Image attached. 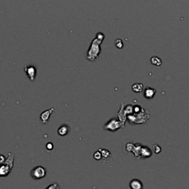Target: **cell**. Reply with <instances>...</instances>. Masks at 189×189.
Here are the masks:
<instances>
[{
	"instance_id": "obj_9",
	"label": "cell",
	"mask_w": 189,
	"mask_h": 189,
	"mask_svg": "<svg viewBox=\"0 0 189 189\" xmlns=\"http://www.w3.org/2000/svg\"><path fill=\"white\" fill-rule=\"evenodd\" d=\"M69 128L67 125H62L61 127H59V128L58 129V134L60 136H65L69 133Z\"/></svg>"
},
{
	"instance_id": "obj_12",
	"label": "cell",
	"mask_w": 189,
	"mask_h": 189,
	"mask_svg": "<svg viewBox=\"0 0 189 189\" xmlns=\"http://www.w3.org/2000/svg\"><path fill=\"white\" fill-rule=\"evenodd\" d=\"M13 161H14V157L11 155V153L8 154V158L6 159L4 163H6L7 165H8L11 169H13Z\"/></svg>"
},
{
	"instance_id": "obj_21",
	"label": "cell",
	"mask_w": 189,
	"mask_h": 189,
	"mask_svg": "<svg viewBox=\"0 0 189 189\" xmlns=\"http://www.w3.org/2000/svg\"><path fill=\"white\" fill-rule=\"evenodd\" d=\"M6 158L4 155H0V164H2V163H4L5 162Z\"/></svg>"
},
{
	"instance_id": "obj_20",
	"label": "cell",
	"mask_w": 189,
	"mask_h": 189,
	"mask_svg": "<svg viewBox=\"0 0 189 189\" xmlns=\"http://www.w3.org/2000/svg\"><path fill=\"white\" fill-rule=\"evenodd\" d=\"M46 148L47 150L49 151H51L53 149V144L52 143H48L46 145Z\"/></svg>"
},
{
	"instance_id": "obj_6",
	"label": "cell",
	"mask_w": 189,
	"mask_h": 189,
	"mask_svg": "<svg viewBox=\"0 0 189 189\" xmlns=\"http://www.w3.org/2000/svg\"><path fill=\"white\" fill-rule=\"evenodd\" d=\"M152 155V152L149 147L146 146H142L140 150V158H150Z\"/></svg>"
},
{
	"instance_id": "obj_13",
	"label": "cell",
	"mask_w": 189,
	"mask_h": 189,
	"mask_svg": "<svg viewBox=\"0 0 189 189\" xmlns=\"http://www.w3.org/2000/svg\"><path fill=\"white\" fill-rule=\"evenodd\" d=\"M100 151H101V154H102V157L104 159H107L109 158L111 156V153H110L109 151L107 150V149H100Z\"/></svg>"
},
{
	"instance_id": "obj_5",
	"label": "cell",
	"mask_w": 189,
	"mask_h": 189,
	"mask_svg": "<svg viewBox=\"0 0 189 189\" xmlns=\"http://www.w3.org/2000/svg\"><path fill=\"white\" fill-rule=\"evenodd\" d=\"M11 169V168L6 163L0 164V177H6L8 176Z\"/></svg>"
},
{
	"instance_id": "obj_4",
	"label": "cell",
	"mask_w": 189,
	"mask_h": 189,
	"mask_svg": "<svg viewBox=\"0 0 189 189\" xmlns=\"http://www.w3.org/2000/svg\"><path fill=\"white\" fill-rule=\"evenodd\" d=\"M54 110H55V109L51 108L50 109L46 110V111H44L41 114L40 118H41V120H42V123H43L44 124H47V123H48V120H49L51 114L53 112Z\"/></svg>"
},
{
	"instance_id": "obj_17",
	"label": "cell",
	"mask_w": 189,
	"mask_h": 189,
	"mask_svg": "<svg viewBox=\"0 0 189 189\" xmlns=\"http://www.w3.org/2000/svg\"><path fill=\"white\" fill-rule=\"evenodd\" d=\"M134 144L132 143H128L126 144V149H127V152H132L133 149H134Z\"/></svg>"
},
{
	"instance_id": "obj_10",
	"label": "cell",
	"mask_w": 189,
	"mask_h": 189,
	"mask_svg": "<svg viewBox=\"0 0 189 189\" xmlns=\"http://www.w3.org/2000/svg\"><path fill=\"white\" fill-rule=\"evenodd\" d=\"M131 89H132L133 92L136 93H142L143 90V84L141 83H135L131 86Z\"/></svg>"
},
{
	"instance_id": "obj_11",
	"label": "cell",
	"mask_w": 189,
	"mask_h": 189,
	"mask_svg": "<svg viewBox=\"0 0 189 189\" xmlns=\"http://www.w3.org/2000/svg\"><path fill=\"white\" fill-rule=\"evenodd\" d=\"M151 63L156 66H160L162 65V60L158 56H153L151 58Z\"/></svg>"
},
{
	"instance_id": "obj_1",
	"label": "cell",
	"mask_w": 189,
	"mask_h": 189,
	"mask_svg": "<svg viewBox=\"0 0 189 189\" xmlns=\"http://www.w3.org/2000/svg\"><path fill=\"white\" fill-rule=\"evenodd\" d=\"M47 170L45 168L41 166H36L32 169L31 175L34 180H40L46 176Z\"/></svg>"
},
{
	"instance_id": "obj_7",
	"label": "cell",
	"mask_w": 189,
	"mask_h": 189,
	"mask_svg": "<svg viewBox=\"0 0 189 189\" xmlns=\"http://www.w3.org/2000/svg\"><path fill=\"white\" fill-rule=\"evenodd\" d=\"M155 93H156V90L151 87H146V90H144V97L147 99H152L155 97Z\"/></svg>"
},
{
	"instance_id": "obj_18",
	"label": "cell",
	"mask_w": 189,
	"mask_h": 189,
	"mask_svg": "<svg viewBox=\"0 0 189 189\" xmlns=\"http://www.w3.org/2000/svg\"><path fill=\"white\" fill-rule=\"evenodd\" d=\"M47 189H56V188H59V186L58 185V184L56 182H53L52 185H49V186L47 188Z\"/></svg>"
},
{
	"instance_id": "obj_14",
	"label": "cell",
	"mask_w": 189,
	"mask_h": 189,
	"mask_svg": "<svg viewBox=\"0 0 189 189\" xmlns=\"http://www.w3.org/2000/svg\"><path fill=\"white\" fill-rule=\"evenodd\" d=\"M115 44L116 47L118 48V49H122V48H123V41L121 40V39H116Z\"/></svg>"
},
{
	"instance_id": "obj_15",
	"label": "cell",
	"mask_w": 189,
	"mask_h": 189,
	"mask_svg": "<svg viewBox=\"0 0 189 189\" xmlns=\"http://www.w3.org/2000/svg\"><path fill=\"white\" fill-rule=\"evenodd\" d=\"M93 158H94L95 160H101V159H102V154H101V151L98 150L97 152H95L94 153V155H93Z\"/></svg>"
},
{
	"instance_id": "obj_19",
	"label": "cell",
	"mask_w": 189,
	"mask_h": 189,
	"mask_svg": "<svg viewBox=\"0 0 189 189\" xmlns=\"http://www.w3.org/2000/svg\"><path fill=\"white\" fill-rule=\"evenodd\" d=\"M96 38L98 39H99V40L103 41V40H104V35L102 33H97Z\"/></svg>"
},
{
	"instance_id": "obj_2",
	"label": "cell",
	"mask_w": 189,
	"mask_h": 189,
	"mask_svg": "<svg viewBox=\"0 0 189 189\" xmlns=\"http://www.w3.org/2000/svg\"><path fill=\"white\" fill-rule=\"evenodd\" d=\"M122 125L123 124L122 123V122L120 121V120H117L116 118H112L111 120L104 126V128L107 130H109V131H115L121 128Z\"/></svg>"
},
{
	"instance_id": "obj_16",
	"label": "cell",
	"mask_w": 189,
	"mask_h": 189,
	"mask_svg": "<svg viewBox=\"0 0 189 189\" xmlns=\"http://www.w3.org/2000/svg\"><path fill=\"white\" fill-rule=\"evenodd\" d=\"M152 148H153V151L155 154H159L161 152V147L158 144L153 145Z\"/></svg>"
},
{
	"instance_id": "obj_8",
	"label": "cell",
	"mask_w": 189,
	"mask_h": 189,
	"mask_svg": "<svg viewBox=\"0 0 189 189\" xmlns=\"http://www.w3.org/2000/svg\"><path fill=\"white\" fill-rule=\"evenodd\" d=\"M129 187L132 189H141L143 188V183L139 180L134 179L129 182Z\"/></svg>"
},
{
	"instance_id": "obj_3",
	"label": "cell",
	"mask_w": 189,
	"mask_h": 189,
	"mask_svg": "<svg viewBox=\"0 0 189 189\" xmlns=\"http://www.w3.org/2000/svg\"><path fill=\"white\" fill-rule=\"evenodd\" d=\"M24 70H25L28 78H29L31 81H34L36 76V73H37L36 68L34 66H32V65H28V66H25Z\"/></svg>"
}]
</instances>
